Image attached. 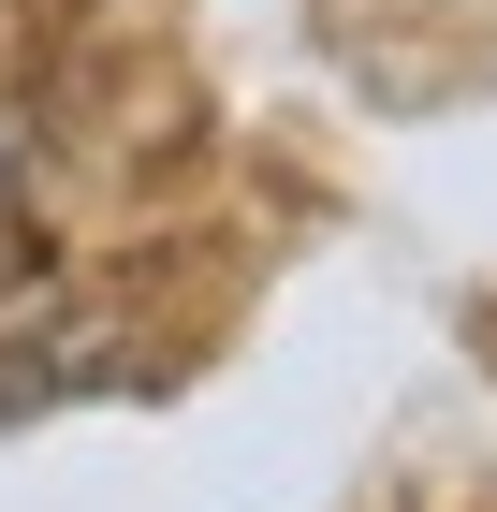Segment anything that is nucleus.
<instances>
[{
	"instance_id": "nucleus-1",
	"label": "nucleus",
	"mask_w": 497,
	"mask_h": 512,
	"mask_svg": "<svg viewBox=\"0 0 497 512\" xmlns=\"http://www.w3.org/2000/svg\"><path fill=\"white\" fill-rule=\"evenodd\" d=\"M103 381H117V352L74 337V322H59V337H0V425H30L59 395H103Z\"/></svg>"
}]
</instances>
